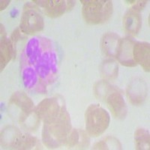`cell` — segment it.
<instances>
[{"instance_id": "obj_1", "label": "cell", "mask_w": 150, "mask_h": 150, "mask_svg": "<svg viewBox=\"0 0 150 150\" xmlns=\"http://www.w3.org/2000/svg\"><path fill=\"white\" fill-rule=\"evenodd\" d=\"M44 122L42 141L48 148H57L66 143L71 130L70 116L65 106Z\"/></svg>"}, {"instance_id": "obj_2", "label": "cell", "mask_w": 150, "mask_h": 150, "mask_svg": "<svg viewBox=\"0 0 150 150\" xmlns=\"http://www.w3.org/2000/svg\"><path fill=\"white\" fill-rule=\"evenodd\" d=\"M80 2L83 3V17L87 23H104L112 14V2L110 0H82Z\"/></svg>"}, {"instance_id": "obj_3", "label": "cell", "mask_w": 150, "mask_h": 150, "mask_svg": "<svg viewBox=\"0 0 150 150\" xmlns=\"http://www.w3.org/2000/svg\"><path fill=\"white\" fill-rule=\"evenodd\" d=\"M110 115L98 104H91L85 112L86 129L88 134L98 137L108 129L110 125Z\"/></svg>"}, {"instance_id": "obj_4", "label": "cell", "mask_w": 150, "mask_h": 150, "mask_svg": "<svg viewBox=\"0 0 150 150\" xmlns=\"http://www.w3.org/2000/svg\"><path fill=\"white\" fill-rule=\"evenodd\" d=\"M1 143L5 148L11 149H30L38 143L37 138L23 134L18 128L8 126L4 128L1 135Z\"/></svg>"}, {"instance_id": "obj_5", "label": "cell", "mask_w": 150, "mask_h": 150, "mask_svg": "<svg viewBox=\"0 0 150 150\" xmlns=\"http://www.w3.org/2000/svg\"><path fill=\"white\" fill-rule=\"evenodd\" d=\"M45 26L42 16L32 8L24 9L21 19L20 28L25 34L34 35L43 30Z\"/></svg>"}, {"instance_id": "obj_6", "label": "cell", "mask_w": 150, "mask_h": 150, "mask_svg": "<svg viewBox=\"0 0 150 150\" xmlns=\"http://www.w3.org/2000/svg\"><path fill=\"white\" fill-rule=\"evenodd\" d=\"M33 2L39 5L44 9L47 16L50 17H57L62 15L64 13L71 10L74 6V1H63V0H34Z\"/></svg>"}, {"instance_id": "obj_7", "label": "cell", "mask_w": 150, "mask_h": 150, "mask_svg": "<svg viewBox=\"0 0 150 150\" xmlns=\"http://www.w3.org/2000/svg\"><path fill=\"white\" fill-rule=\"evenodd\" d=\"M9 106H15L21 110L19 117L20 122L23 123L34 112V103L27 95L22 92H16L13 93L8 102Z\"/></svg>"}, {"instance_id": "obj_8", "label": "cell", "mask_w": 150, "mask_h": 150, "mask_svg": "<svg viewBox=\"0 0 150 150\" xmlns=\"http://www.w3.org/2000/svg\"><path fill=\"white\" fill-rule=\"evenodd\" d=\"M147 85L143 80L136 78L130 83L127 89V96L134 105H141L147 96Z\"/></svg>"}, {"instance_id": "obj_9", "label": "cell", "mask_w": 150, "mask_h": 150, "mask_svg": "<svg viewBox=\"0 0 150 150\" xmlns=\"http://www.w3.org/2000/svg\"><path fill=\"white\" fill-rule=\"evenodd\" d=\"M134 44V41L130 38L120 39L116 58L122 65L126 67H134L137 65L133 57V48Z\"/></svg>"}, {"instance_id": "obj_10", "label": "cell", "mask_w": 150, "mask_h": 150, "mask_svg": "<svg viewBox=\"0 0 150 150\" xmlns=\"http://www.w3.org/2000/svg\"><path fill=\"white\" fill-rule=\"evenodd\" d=\"M62 106L63 104H60L57 98H46L38 104L34 112L39 120L45 121L57 113Z\"/></svg>"}, {"instance_id": "obj_11", "label": "cell", "mask_w": 150, "mask_h": 150, "mask_svg": "<svg viewBox=\"0 0 150 150\" xmlns=\"http://www.w3.org/2000/svg\"><path fill=\"white\" fill-rule=\"evenodd\" d=\"M106 102L112 112V115L116 119L122 120L125 117L127 114V107L121 93L116 91L111 92L106 98Z\"/></svg>"}, {"instance_id": "obj_12", "label": "cell", "mask_w": 150, "mask_h": 150, "mask_svg": "<svg viewBox=\"0 0 150 150\" xmlns=\"http://www.w3.org/2000/svg\"><path fill=\"white\" fill-rule=\"evenodd\" d=\"M133 57L135 63L141 65L143 70L149 72L150 69L149 44L146 42H135L133 48Z\"/></svg>"}, {"instance_id": "obj_13", "label": "cell", "mask_w": 150, "mask_h": 150, "mask_svg": "<svg viewBox=\"0 0 150 150\" xmlns=\"http://www.w3.org/2000/svg\"><path fill=\"white\" fill-rule=\"evenodd\" d=\"M142 26L141 16L138 12L130 9L123 17V26L126 33L131 35H137Z\"/></svg>"}, {"instance_id": "obj_14", "label": "cell", "mask_w": 150, "mask_h": 150, "mask_svg": "<svg viewBox=\"0 0 150 150\" xmlns=\"http://www.w3.org/2000/svg\"><path fill=\"white\" fill-rule=\"evenodd\" d=\"M1 46H0V65H1V71H2L5 67L6 66L14 52V48L12 45L11 41L6 37V34L1 25Z\"/></svg>"}, {"instance_id": "obj_15", "label": "cell", "mask_w": 150, "mask_h": 150, "mask_svg": "<svg viewBox=\"0 0 150 150\" xmlns=\"http://www.w3.org/2000/svg\"><path fill=\"white\" fill-rule=\"evenodd\" d=\"M120 39L121 38L115 33H108L104 34L101 41V47L103 53L107 56L116 58Z\"/></svg>"}, {"instance_id": "obj_16", "label": "cell", "mask_w": 150, "mask_h": 150, "mask_svg": "<svg viewBox=\"0 0 150 150\" xmlns=\"http://www.w3.org/2000/svg\"><path fill=\"white\" fill-rule=\"evenodd\" d=\"M89 144V138L83 131L73 130L68 135L65 145L68 148H75L78 149H86Z\"/></svg>"}, {"instance_id": "obj_17", "label": "cell", "mask_w": 150, "mask_h": 150, "mask_svg": "<svg viewBox=\"0 0 150 150\" xmlns=\"http://www.w3.org/2000/svg\"><path fill=\"white\" fill-rule=\"evenodd\" d=\"M135 146L137 149H149V133L143 128H139L134 133Z\"/></svg>"}, {"instance_id": "obj_18", "label": "cell", "mask_w": 150, "mask_h": 150, "mask_svg": "<svg viewBox=\"0 0 150 150\" xmlns=\"http://www.w3.org/2000/svg\"><path fill=\"white\" fill-rule=\"evenodd\" d=\"M122 145L117 139L108 137L104 140L98 142L93 146V149H121Z\"/></svg>"}, {"instance_id": "obj_19", "label": "cell", "mask_w": 150, "mask_h": 150, "mask_svg": "<svg viewBox=\"0 0 150 150\" xmlns=\"http://www.w3.org/2000/svg\"><path fill=\"white\" fill-rule=\"evenodd\" d=\"M101 72L104 78L112 80L116 78L118 74V65L113 60H107L103 65Z\"/></svg>"}, {"instance_id": "obj_20", "label": "cell", "mask_w": 150, "mask_h": 150, "mask_svg": "<svg viewBox=\"0 0 150 150\" xmlns=\"http://www.w3.org/2000/svg\"><path fill=\"white\" fill-rule=\"evenodd\" d=\"M146 3L147 1H143V0L142 1H134L133 6H132V8L131 9L139 13L140 11H142L145 8Z\"/></svg>"}, {"instance_id": "obj_21", "label": "cell", "mask_w": 150, "mask_h": 150, "mask_svg": "<svg viewBox=\"0 0 150 150\" xmlns=\"http://www.w3.org/2000/svg\"><path fill=\"white\" fill-rule=\"evenodd\" d=\"M10 0H4V1H1V6H0V10L3 11L7 8L8 5L10 4Z\"/></svg>"}]
</instances>
